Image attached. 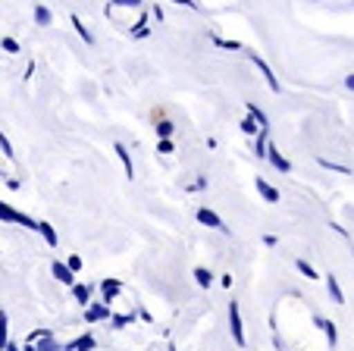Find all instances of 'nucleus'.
<instances>
[{"mask_svg": "<svg viewBox=\"0 0 354 351\" xmlns=\"http://www.w3.org/2000/svg\"><path fill=\"white\" fill-rule=\"evenodd\" d=\"M7 351H22V348H19L16 342H7Z\"/></svg>", "mask_w": 354, "mask_h": 351, "instance_id": "nucleus-28", "label": "nucleus"}, {"mask_svg": "<svg viewBox=\"0 0 354 351\" xmlns=\"http://www.w3.org/2000/svg\"><path fill=\"white\" fill-rule=\"evenodd\" d=\"M173 151V145H169V138H160V154H169Z\"/></svg>", "mask_w": 354, "mask_h": 351, "instance_id": "nucleus-26", "label": "nucleus"}, {"mask_svg": "<svg viewBox=\"0 0 354 351\" xmlns=\"http://www.w3.org/2000/svg\"><path fill=\"white\" fill-rule=\"evenodd\" d=\"M167 351H176V345H169V348H167Z\"/></svg>", "mask_w": 354, "mask_h": 351, "instance_id": "nucleus-31", "label": "nucleus"}, {"mask_svg": "<svg viewBox=\"0 0 354 351\" xmlns=\"http://www.w3.org/2000/svg\"><path fill=\"white\" fill-rule=\"evenodd\" d=\"M113 151H116V157L122 160V166H126V176H129V179H132V176H135V170H132V157H129L126 145H120V141H116V145H113Z\"/></svg>", "mask_w": 354, "mask_h": 351, "instance_id": "nucleus-8", "label": "nucleus"}, {"mask_svg": "<svg viewBox=\"0 0 354 351\" xmlns=\"http://www.w3.org/2000/svg\"><path fill=\"white\" fill-rule=\"evenodd\" d=\"M317 326L326 332V342L335 348V342H339V330H335V323H329V320H317Z\"/></svg>", "mask_w": 354, "mask_h": 351, "instance_id": "nucleus-9", "label": "nucleus"}, {"mask_svg": "<svg viewBox=\"0 0 354 351\" xmlns=\"http://www.w3.org/2000/svg\"><path fill=\"white\" fill-rule=\"evenodd\" d=\"M157 135H160V138H169V135H173V123L160 120V123H157Z\"/></svg>", "mask_w": 354, "mask_h": 351, "instance_id": "nucleus-20", "label": "nucleus"}, {"mask_svg": "<svg viewBox=\"0 0 354 351\" xmlns=\"http://www.w3.org/2000/svg\"><path fill=\"white\" fill-rule=\"evenodd\" d=\"M251 60H254V63H257V69H261V73H263V75H267L270 88H273V91H279V82H276V75H273V73H270V66H267V63H263V60H261V57H251Z\"/></svg>", "mask_w": 354, "mask_h": 351, "instance_id": "nucleus-14", "label": "nucleus"}, {"mask_svg": "<svg viewBox=\"0 0 354 351\" xmlns=\"http://www.w3.org/2000/svg\"><path fill=\"white\" fill-rule=\"evenodd\" d=\"M69 267H73V270H75V273H79V270H82V258H79V254H73V258H69Z\"/></svg>", "mask_w": 354, "mask_h": 351, "instance_id": "nucleus-25", "label": "nucleus"}, {"mask_svg": "<svg viewBox=\"0 0 354 351\" xmlns=\"http://www.w3.org/2000/svg\"><path fill=\"white\" fill-rule=\"evenodd\" d=\"M295 267H298V270L304 273V276H308V279H317V270L308 264V260H298V264H295Z\"/></svg>", "mask_w": 354, "mask_h": 351, "instance_id": "nucleus-22", "label": "nucleus"}, {"mask_svg": "<svg viewBox=\"0 0 354 351\" xmlns=\"http://www.w3.org/2000/svg\"><path fill=\"white\" fill-rule=\"evenodd\" d=\"M0 147H3V154H7V157H13V145L7 141V135H3V132H0Z\"/></svg>", "mask_w": 354, "mask_h": 351, "instance_id": "nucleus-23", "label": "nucleus"}, {"mask_svg": "<svg viewBox=\"0 0 354 351\" xmlns=\"http://www.w3.org/2000/svg\"><path fill=\"white\" fill-rule=\"evenodd\" d=\"M257 192H261L263 198L270 201V204H276V201H279V192H276V188H270V186H267V182H263V179H257Z\"/></svg>", "mask_w": 354, "mask_h": 351, "instance_id": "nucleus-15", "label": "nucleus"}, {"mask_svg": "<svg viewBox=\"0 0 354 351\" xmlns=\"http://www.w3.org/2000/svg\"><path fill=\"white\" fill-rule=\"evenodd\" d=\"M326 285H329V295H333L335 305H345V295H342V285L335 276H326Z\"/></svg>", "mask_w": 354, "mask_h": 351, "instance_id": "nucleus-11", "label": "nucleus"}, {"mask_svg": "<svg viewBox=\"0 0 354 351\" xmlns=\"http://www.w3.org/2000/svg\"><path fill=\"white\" fill-rule=\"evenodd\" d=\"M7 342H10V320L7 311H0V351H7Z\"/></svg>", "mask_w": 354, "mask_h": 351, "instance_id": "nucleus-10", "label": "nucleus"}, {"mask_svg": "<svg viewBox=\"0 0 354 351\" xmlns=\"http://www.w3.org/2000/svg\"><path fill=\"white\" fill-rule=\"evenodd\" d=\"M120 291H122V282H120V279H104V282H100V298L107 301V305L120 298Z\"/></svg>", "mask_w": 354, "mask_h": 351, "instance_id": "nucleus-4", "label": "nucleus"}, {"mask_svg": "<svg viewBox=\"0 0 354 351\" xmlns=\"http://www.w3.org/2000/svg\"><path fill=\"white\" fill-rule=\"evenodd\" d=\"M229 332H232L235 345L245 348L248 339H245V326H241V314H239V305H235V301H229Z\"/></svg>", "mask_w": 354, "mask_h": 351, "instance_id": "nucleus-2", "label": "nucleus"}, {"mask_svg": "<svg viewBox=\"0 0 354 351\" xmlns=\"http://www.w3.org/2000/svg\"><path fill=\"white\" fill-rule=\"evenodd\" d=\"M348 88H354V75H348Z\"/></svg>", "mask_w": 354, "mask_h": 351, "instance_id": "nucleus-30", "label": "nucleus"}, {"mask_svg": "<svg viewBox=\"0 0 354 351\" xmlns=\"http://www.w3.org/2000/svg\"><path fill=\"white\" fill-rule=\"evenodd\" d=\"M198 219H201L204 226H210V229H216V232H229L226 226H223V219L216 217L214 210H207V207H201V210H198Z\"/></svg>", "mask_w": 354, "mask_h": 351, "instance_id": "nucleus-5", "label": "nucleus"}, {"mask_svg": "<svg viewBox=\"0 0 354 351\" xmlns=\"http://www.w3.org/2000/svg\"><path fill=\"white\" fill-rule=\"evenodd\" d=\"M73 26H75V32L82 35V41H85V44H94V38H91V32H88L85 26H82V19L79 16H73Z\"/></svg>", "mask_w": 354, "mask_h": 351, "instance_id": "nucleus-19", "label": "nucleus"}, {"mask_svg": "<svg viewBox=\"0 0 354 351\" xmlns=\"http://www.w3.org/2000/svg\"><path fill=\"white\" fill-rule=\"evenodd\" d=\"M113 314H110V305L107 301H100V305H88L85 307V320L88 323H100V320H110Z\"/></svg>", "mask_w": 354, "mask_h": 351, "instance_id": "nucleus-3", "label": "nucleus"}, {"mask_svg": "<svg viewBox=\"0 0 354 351\" xmlns=\"http://www.w3.org/2000/svg\"><path fill=\"white\" fill-rule=\"evenodd\" d=\"M54 276L60 279L63 285H75V270L69 264H63V260H54Z\"/></svg>", "mask_w": 354, "mask_h": 351, "instance_id": "nucleus-6", "label": "nucleus"}, {"mask_svg": "<svg viewBox=\"0 0 354 351\" xmlns=\"http://www.w3.org/2000/svg\"><path fill=\"white\" fill-rule=\"evenodd\" d=\"M176 3H182V7H194V0H176Z\"/></svg>", "mask_w": 354, "mask_h": 351, "instance_id": "nucleus-29", "label": "nucleus"}, {"mask_svg": "<svg viewBox=\"0 0 354 351\" xmlns=\"http://www.w3.org/2000/svg\"><path fill=\"white\" fill-rule=\"evenodd\" d=\"M267 157H270V163L276 166V170H282V172H288V160L282 157L279 151H276V147H267Z\"/></svg>", "mask_w": 354, "mask_h": 351, "instance_id": "nucleus-12", "label": "nucleus"}, {"mask_svg": "<svg viewBox=\"0 0 354 351\" xmlns=\"http://www.w3.org/2000/svg\"><path fill=\"white\" fill-rule=\"evenodd\" d=\"M3 51L16 53V51H19V44H16V41H13V38H3Z\"/></svg>", "mask_w": 354, "mask_h": 351, "instance_id": "nucleus-24", "label": "nucleus"}, {"mask_svg": "<svg viewBox=\"0 0 354 351\" xmlns=\"http://www.w3.org/2000/svg\"><path fill=\"white\" fill-rule=\"evenodd\" d=\"M94 345H97V342H94V336H91V332H85V336H79V339H73V342H66V348H63V351H91Z\"/></svg>", "mask_w": 354, "mask_h": 351, "instance_id": "nucleus-7", "label": "nucleus"}, {"mask_svg": "<svg viewBox=\"0 0 354 351\" xmlns=\"http://www.w3.org/2000/svg\"><path fill=\"white\" fill-rule=\"evenodd\" d=\"M194 279H198V285H201V289H207V285L214 282V273H210V270H204V267H198V270H194Z\"/></svg>", "mask_w": 354, "mask_h": 351, "instance_id": "nucleus-18", "label": "nucleus"}, {"mask_svg": "<svg viewBox=\"0 0 354 351\" xmlns=\"http://www.w3.org/2000/svg\"><path fill=\"white\" fill-rule=\"evenodd\" d=\"M63 348H66V345H63L54 332L47 330V326L28 332V339H26V351H63Z\"/></svg>", "mask_w": 354, "mask_h": 351, "instance_id": "nucleus-1", "label": "nucleus"}, {"mask_svg": "<svg viewBox=\"0 0 354 351\" xmlns=\"http://www.w3.org/2000/svg\"><path fill=\"white\" fill-rule=\"evenodd\" d=\"M73 295H75V301L88 305V301H91V285H79V282H75L73 285Z\"/></svg>", "mask_w": 354, "mask_h": 351, "instance_id": "nucleus-16", "label": "nucleus"}, {"mask_svg": "<svg viewBox=\"0 0 354 351\" xmlns=\"http://www.w3.org/2000/svg\"><path fill=\"white\" fill-rule=\"evenodd\" d=\"M110 323H113L116 330H122V326L135 323V311H129V314H113V317H110Z\"/></svg>", "mask_w": 354, "mask_h": 351, "instance_id": "nucleus-17", "label": "nucleus"}, {"mask_svg": "<svg viewBox=\"0 0 354 351\" xmlns=\"http://www.w3.org/2000/svg\"><path fill=\"white\" fill-rule=\"evenodd\" d=\"M35 22H38V26H47V22H50V13H47V7H35Z\"/></svg>", "mask_w": 354, "mask_h": 351, "instance_id": "nucleus-21", "label": "nucleus"}, {"mask_svg": "<svg viewBox=\"0 0 354 351\" xmlns=\"http://www.w3.org/2000/svg\"><path fill=\"white\" fill-rule=\"evenodd\" d=\"M38 232H41V235H44V242H47V245H50V248H57V229H54V226H50V223H38Z\"/></svg>", "mask_w": 354, "mask_h": 351, "instance_id": "nucleus-13", "label": "nucleus"}, {"mask_svg": "<svg viewBox=\"0 0 354 351\" xmlns=\"http://www.w3.org/2000/svg\"><path fill=\"white\" fill-rule=\"evenodd\" d=\"M113 3H122V7H138L141 0H113Z\"/></svg>", "mask_w": 354, "mask_h": 351, "instance_id": "nucleus-27", "label": "nucleus"}]
</instances>
